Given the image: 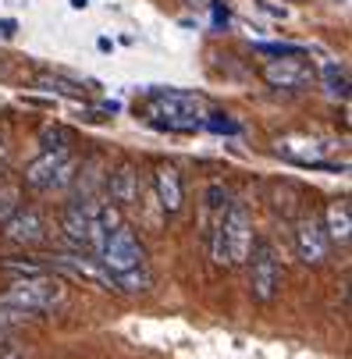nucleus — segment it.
I'll list each match as a JSON object with an SVG mask.
<instances>
[{"label": "nucleus", "mask_w": 352, "mask_h": 359, "mask_svg": "<svg viewBox=\"0 0 352 359\" xmlns=\"http://www.w3.org/2000/svg\"><path fill=\"white\" fill-rule=\"evenodd\" d=\"M154 189H157V199H161V210L164 214H178L182 203H185V189H182V175L175 164H157L154 171Z\"/></svg>", "instance_id": "11"}, {"label": "nucleus", "mask_w": 352, "mask_h": 359, "mask_svg": "<svg viewBox=\"0 0 352 359\" xmlns=\"http://www.w3.org/2000/svg\"><path fill=\"white\" fill-rule=\"evenodd\" d=\"M72 8H79V11H86V8H89V0H72Z\"/></svg>", "instance_id": "24"}, {"label": "nucleus", "mask_w": 352, "mask_h": 359, "mask_svg": "<svg viewBox=\"0 0 352 359\" xmlns=\"http://www.w3.org/2000/svg\"><path fill=\"white\" fill-rule=\"evenodd\" d=\"M0 359H22V352H18V348H11V345L4 341V345H0Z\"/></svg>", "instance_id": "23"}, {"label": "nucleus", "mask_w": 352, "mask_h": 359, "mask_svg": "<svg viewBox=\"0 0 352 359\" xmlns=\"http://www.w3.org/2000/svg\"><path fill=\"white\" fill-rule=\"evenodd\" d=\"M22 320V313H15V310H4L0 306V345H4L8 338H11V331H15V324Z\"/></svg>", "instance_id": "18"}, {"label": "nucleus", "mask_w": 352, "mask_h": 359, "mask_svg": "<svg viewBox=\"0 0 352 359\" xmlns=\"http://www.w3.org/2000/svg\"><path fill=\"white\" fill-rule=\"evenodd\" d=\"M111 281H114V292H125V295L149 292V285H154V278H149L146 264H142V267H135V271H125V274H118V278H111Z\"/></svg>", "instance_id": "15"}, {"label": "nucleus", "mask_w": 352, "mask_h": 359, "mask_svg": "<svg viewBox=\"0 0 352 359\" xmlns=\"http://www.w3.org/2000/svg\"><path fill=\"white\" fill-rule=\"evenodd\" d=\"M264 79L274 89H306L313 82V65L303 54H288V57H274L271 65H264Z\"/></svg>", "instance_id": "8"}, {"label": "nucleus", "mask_w": 352, "mask_h": 359, "mask_svg": "<svg viewBox=\"0 0 352 359\" xmlns=\"http://www.w3.org/2000/svg\"><path fill=\"white\" fill-rule=\"evenodd\" d=\"M46 89H54V93H65V96H72V100H82V86H75V82H68V79H61V75H43L39 79Z\"/></svg>", "instance_id": "17"}, {"label": "nucleus", "mask_w": 352, "mask_h": 359, "mask_svg": "<svg viewBox=\"0 0 352 359\" xmlns=\"http://www.w3.org/2000/svg\"><path fill=\"white\" fill-rule=\"evenodd\" d=\"M142 118L161 132H196L203 128V100L182 89H157L149 93Z\"/></svg>", "instance_id": "1"}, {"label": "nucleus", "mask_w": 352, "mask_h": 359, "mask_svg": "<svg viewBox=\"0 0 352 359\" xmlns=\"http://www.w3.org/2000/svg\"><path fill=\"white\" fill-rule=\"evenodd\" d=\"M320 224H324V231H327V242L345 245L348 235H352V210H348V203H345V199H334Z\"/></svg>", "instance_id": "13"}, {"label": "nucleus", "mask_w": 352, "mask_h": 359, "mask_svg": "<svg viewBox=\"0 0 352 359\" xmlns=\"http://www.w3.org/2000/svg\"><path fill=\"white\" fill-rule=\"evenodd\" d=\"M18 36V22L15 18H0V39H15Z\"/></svg>", "instance_id": "21"}, {"label": "nucleus", "mask_w": 352, "mask_h": 359, "mask_svg": "<svg viewBox=\"0 0 352 359\" xmlns=\"http://www.w3.org/2000/svg\"><path fill=\"white\" fill-rule=\"evenodd\" d=\"M39 139H43V149H68V146H65V132H61V128H43V132H39Z\"/></svg>", "instance_id": "19"}, {"label": "nucleus", "mask_w": 352, "mask_h": 359, "mask_svg": "<svg viewBox=\"0 0 352 359\" xmlns=\"http://www.w3.org/2000/svg\"><path fill=\"white\" fill-rule=\"evenodd\" d=\"M4 238L15 242V245L32 249V245H39V242L46 238V217H43L39 210H32V207H18V210L4 221Z\"/></svg>", "instance_id": "9"}, {"label": "nucleus", "mask_w": 352, "mask_h": 359, "mask_svg": "<svg viewBox=\"0 0 352 359\" xmlns=\"http://www.w3.org/2000/svg\"><path fill=\"white\" fill-rule=\"evenodd\" d=\"M79 175V161L72 157V149H43L39 157L25 168V182L39 192H54L72 185Z\"/></svg>", "instance_id": "5"}, {"label": "nucleus", "mask_w": 352, "mask_h": 359, "mask_svg": "<svg viewBox=\"0 0 352 359\" xmlns=\"http://www.w3.org/2000/svg\"><path fill=\"white\" fill-rule=\"evenodd\" d=\"M203 125H210L214 132H231V135L238 132V125H235V121H228V118H217V114H214V118H207Z\"/></svg>", "instance_id": "20"}, {"label": "nucleus", "mask_w": 352, "mask_h": 359, "mask_svg": "<svg viewBox=\"0 0 352 359\" xmlns=\"http://www.w3.org/2000/svg\"><path fill=\"white\" fill-rule=\"evenodd\" d=\"M249 292H253V299L260 302H274L281 285H285V267L278 260V252L271 242L257 238L253 249H249Z\"/></svg>", "instance_id": "4"}, {"label": "nucleus", "mask_w": 352, "mask_h": 359, "mask_svg": "<svg viewBox=\"0 0 352 359\" xmlns=\"http://www.w3.org/2000/svg\"><path fill=\"white\" fill-rule=\"evenodd\" d=\"M260 8H264L267 15H274V18H288V11H285V8H278V4H271V0H260Z\"/></svg>", "instance_id": "22"}, {"label": "nucleus", "mask_w": 352, "mask_h": 359, "mask_svg": "<svg viewBox=\"0 0 352 359\" xmlns=\"http://www.w3.org/2000/svg\"><path fill=\"white\" fill-rule=\"evenodd\" d=\"M93 260L104 267L111 278H118V274H125V271L142 267L146 249H142V242L135 238V231H132L128 224H121V228H114V231L104 238V245H100V252L93 256Z\"/></svg>", "instance_id": "6"}, {"label": "nucleus", "mask_w": 352, "mask_h": 359, "mask_svg": "<svg viewBox=\"0 0 352 359\" xmlns=\"http://www.w3.org/2000/svg\"><path fill=\"white\" fill-rule=\"evenodd\" d=\"M295 252L306 267H320L327 260L331 242H327V231H324L317 214H306V217L295 221Z\"/></svg>", "instance_id": "7"}, {"label": "nucleus", "mask_w": 352, "mask_h": 359, "mask_svg": "<svg viewBox=\"0 0 352 359\" xmlns=\"http://www.w3.org/2000/svg\"><path fill=\"white\" fill-rule=\"evenodd\" d=\"M22 192H18V185H11V182H0V224H4L18 207H22V199H18Z\"/></svg>", "instance_id": "16"}, {"label": "nucleus", "mask_w": 352, "mask_h": 359, "mask_svg": "<svg viewBox=\"0 0 352 359\" xmlns=\"http://www.w3.org/2000/svg\"><path fill=\"white\" fill-rule=\"evenodd\" d=\"M331 142L324 139H278V153L295 164H306V168H327V171H338L334 164H327L331 157Z\"/></svg>", "instance_id": "10"}, {"label": "nucleus", "mask_w": 352, "mask_h": 359, "mask_svg": "<svg viewBox=\"0 0 352 359\" xmlns=\"http://www.w3.org/2000/svg\"><path fill=\"white\" fill-rule=\"evenodd\" d=\"M135 196H139V175H135V168L121 164L118 171L107 175V199L114 203V207H132Z\"/></svg>", "instance_id": "12"}, {"label": "nucleus", "mask_w": 352, "mask_h": 359, "mask_svg": "<svg viewBox=\"0 0 352 359\" xmlns=\"http://www.w3.org/2000/svg\"><path fill=\"white\" fill-rule=\"evenodd\" d=\"M320 82H324V93L331 100H348V72H345V65L327 61L320 68Z\"/></svg>", "instance_id": "14"}, {"label": "nucleus", "mask_w": 352, "mask_h": 359, "mask_svg": "<svg viewBox=\"0 0 352 359\" xmlns=\"http://www.w3.org/2000/svg\"><path fill=\"white\" fill-rule=\"evenodd\" d=\"M253 242H257L253 221H249V214L242 207H228L210 228V252H214V264H221V267L245 264Z\"/></svg>", "instance_id": "2"}, {"label": "nucleus", "mask_w": 352, "mask_h": 359, "mask_svg": "<svg viewBox=\"0 0 352 359\" xmlns=\"http://www.w3.org/2000/svg\"><path fill=\"white\" fill-rule=\"evenodd\" d=\"M65 299V288L57 278L50 274H32V278H18L15 285H8V292L0 295V306L4 310H15L22 317H32V313H46Z\"/></svg>", "instance_id": "3"}]
</instances>
